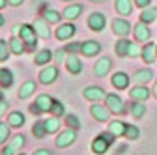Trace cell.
<instances>
[{
	"instance_id": "9f6ffc18",
	"label": "cell",
	"mask_w": 157,
	"mask_h": 155,
	"mask_svg": "<svg viewBox=\"0 0 157 155\" xmlns=\"http://www.w3.org/2000/svg\"><path fill=\"white\" fill-rule=\"evenodd\" d=\"M4 99V92H0V101H2Z\"/></svg>"
},
{
	"instance_id": "3957f363",
	"label": "cell",
	"mask_w": 157,
	"mask_h": 155,
	"mask_svg": "<svg viewBox=\"0 0 157 155\" xmlns=\"http://www.w3.org/2000/svg\"><path fill=\"white\" fill-rule=\"evenodd\" d=\"M105 105L109 107V110L116 116H120V114H125L127 108H125V103L124 99L120 97V95H116V93H107V97H105Z\"/></svg>"
},
{
	"instance_id": "680465c9",
	"label": "cell",
	"mask_w": 157,
	"mask_h": 155,
	"mask_svg": "<svg viewBox=\"0 0 157 155\" xmlns=\"http://www.w3.org/2000/svg\"><path fill=\"white\" fill-rule=\"evenodd\" d=\"M17 155H26V153H17Z\"/></svg>"
},
{
	"instance_id": "e575fe53",
	"label": "cell",
	"mask_w": 157,
	"mask_h": 155,
	"mask_svg": "<svg viewBox=\"0 0 157 155\" xmlns=\"http://www.w3.org/2000/svg\"><path fill=\"white\" fill-rule=\"evenodd\" d=\"M32 134L36 138H43L47 137V127H45V120H37L32 127Z\"/></svg>"
},
{
	"instance_id": "7dc6e473",
	"label": "cell",
	"mask_w": 157,
	"mask_h": 155,
	"mask_svg": "<svg viewBox=\"0 0 157 155\" xmlns=\"http://www.w3.org/2000/svg\"><path fill=\"white\" fill-rule=\"evenodd\" d=\"M0 155H15V149H11V148L6 144V146L2 148V151H0Z\"/></svg>"
},
{
	"instance_id": "9c48e42d",
	"label": "cell",
	"mask_w": 157,
	"mask_h": 155,
	"mask_svg": "<svg viewBox=\"0 0 157 155\" xmlns=\"http://www.w3.org/2000/svg\"><path fill=\"white\" fill-rule=\"evenodd\" d=\"M110 69H112V60H110L109 56H103V58H99V60L95 62V66H94V75L99 77V79H103V77L109 75Z\"/></svg>"
},
{
	"instance_id": "f546056e",
	"label": "cell",
	"mask_w": 157,
	"mask_h": 155,
	"mask_svg": "<svg viewBox=\"0 0 157 155\" xmlns=\"http://www.w3.org/2000/svg\"><path fill=\"white\" fill-rule=\"evenodd\" d=\"M8 123H10L11 127H15V129L23 127V125H25V114H23V112H19V110L10 112V116H8Z\"/></svg>"
},
{
	"instance_id": "4dcf8cb0",
	"label": "cell",
	"mask_w": 157,
	"mask_h": 155,
	"mask_svg": "<svg viewBox=\"0 0 157 155\" xmlns=\"http://www.w3.org/2000/svg\"><path fill=\"white\" fill-rule=\"evenodd\" d=\"M155 19H157V8L148 6V8H144V9H142V13H140V21H142V23L151 25Z\"/></svg>"
},
{
	"instance_id": "4fadbf2b",
	"label": "cell",
	"mask_w": 157,
	"mask_h": 155,
	"mask_svg": "<svg viewBox=\"0 0 157 155\" xmlns=\"http://www.w3.org/2000/svg\"><path fill=\"white\" fill-rule=\"evenodd\" d=\"M110 82H112V86H114L116 90H125V88H129L131 77H129L127 73H124V71H118V73H114V75L110 77Z\"/></svg>"
},
{
	"instance_id": "44dd1931",
	"label": "cell",
	"mask_w": 157,
	"mask_h": 155,
	"mask_svg": "<svg viewBox=\"0 0 157 155\" xmlns=\"http://www.w3.org/2000/svg\"><path fill=\"white\" fill-rule=\"evenodd\" d=\"M82 9H84V8H82V4H69V6H66V8H64L62 15L67 19V21H75V19L81 17Z\"/></svg>"
},
{
	"instance_id": "603a6c76",
	"label": "cell",
	"mask_w": 157,
	"mask_h": 155,
	"mask_svg": "<svg viewBox=\"0 0 157 155\" xmlns=\"http://www.w3.org/2000/svg\"><path fill=\"white\" fill-rule=\"evenodd\" d=\"M125 129H127V123L122 120H110L109 122V131L114 137H125Z\"/></svg>"
},
{
	"instance_id": "277c9868",
	"label": "cell",
	"mask_w": 157,
	"mask_h": 155,
	"mask_svg": "<svg viewBox=\"0 0 157 155\" xmlns=\"http://www.w3.org/2000/svg\"><path fill=\"white\" fill-rule=\"evenodd\" d=\"M75 140H77V129L67 127L62 133H58L54 144H56V148H69L71 144H75Z\"/></svg>"
},
{
	"instance_id": "7bdbcfd3",
	"label": "cell",
	"mask_w": 157,
	"mask_h": 155,
	"mask_svg": "<svg viewBox=\"0 0 157 155\" xmlns=\"http://www.w3.org/2000/svg\"><path fill=\"white\" fill-rule=\"evenodd\" d=\"M66 58H67L66 49H58V51L54 52V62H66Z\"/></svg>"
},
{
	"instance_id": "b9f144b4",
	"label": "cell",
	"mask_w": 157,
	"mask_h": 155,
	"mask_svg": "<svg viewBox=\"0 0 157 155\" xmlns=\"http://www.w3.org/2000/svg\"><path fill=\"white\" fill-rule=\"evenodd\" d=\"M81 45H82V43L71 41V43H67L64 49H66V52H67V54H78V52H81Z\"/></svg>"
},
{
	"instance_id": "c3c4849f",
	"label": "cell",
	"mask_w": 157,
	"mask_h": 155,
	"mask_svg": "<svg viewBox=\"0 0 157 155\" xmlns=\"http://www.w3.org/2000/svg\"><path fill=\"white\" fill-rule=\"evenodd\" d=\"M6 112H8V103L2 99V101H0V118H2V116H4Z\"/></svg>"
},
{
	"instance_id": "60d3db41",
	"label": "cell",
	"mask_w": 157,
	"mask_h": 155,
	"mask_svg": "<svg viewBox=\"0 0 157 155\" xmlns=\"http://www.w3.org/2000/svg\"><path fill=\"white\" fill-rule=\"evenodd\" d=\"M139 41H131V45H129V52H127V56L129 58H139V56H142V47H139L136 45Z\"/></svg>"
},
{
	"instance_id": "ac0fdd59",
	"label": "cell",
	"mask_w": 157,
	"mask_h": 155,
	"mask_svg": "<svg viewBox=\"0 0 157 155\" xmlns=\"http://www.w3.org/2000/svg\"><path fill=\"white\" fill-rule=\"evenodd\" d=\"M49 25H51V23H47L43 17H41V19H36L32 26L36 28L37 37H41V40H49V37H51V28H49Z\"/></svg>"
},
{
	"instance_id": "ba28073f",
	"label": "cell",
	"mask_w": 157,
	"mask_h": 155,
	"mask_svg": "<svg viewBox=\"0 0 157 155\" xmlns=\"http://www.w3.org/2000/svg\"><path fill=\"white\" fill-rule=\"evenodd\" d=\"M105 26H107V17H105L103 13H99V11L90 13V17H88V28H90V30L101 32Z\"/></svg>"
},
{
	"instance_id": "2e32d148",
	"label": "cell",
	"mask_w": 157,
	"mask_h": 155,
	"mask_svg": "<svg viewBox=\"0 0 157 155\" xmlns=\"http://www.w3.org/2000/svg\"><path fill=\"white\" fill-rule=\"evenodd\" d=\"M8 43H10L11 54H15V56H21V54L26 52V43L23 41L21 36H11L10 40H8Z\"/></svg>"
},
{
	"instance_id": "d6986e66",
	"label": "cell",
	"mask_w": 157,
	"mask_h": 155,
	"mask_svg": "<svg viewBox=\"0 0 157 155\" xmlns=\"http://www.w3.org/2000/svg\"><path fill=\"white\" fill-rule=\"evenodd\" d=\"M140 58H142L146 64H153V62L157 60V45H155L153 41H151V43L148 41V43L142 47V56H140Z\"/></svg>"
},
{
	"instance_id": "cb8c5ba5",
	"label": "cell",
	"mask_w": 157,
	"mask_h": 155,
	"mask_svg": "<svg viewBox=\"0 0 157 155\" xmlns=\"http://www.w3.org/2000/svg\"><path fill=\"white\" fill-rule=\"evenodd\" d=\"M11 86H13V71L8 69V67H2L0 69V88L8 90Z\"/></svg>"
},
{
	"instance_id": "d4e9b609",
	"label": "cell",
	"mask_w": 157,
	"mask_h": 155,
	"mask_svg": "<svg viewBox=\"0 0 157 155\" xmlns=\"http://www.w3.org/2000/svg\"><path fill=\"white\" fill-rule=\"evenodd\" d=\"M129 114L133 116L135 120H140L144 118V114H146V107L142 101H131L129 103Z\"/></svg>"
},
{
	"instance_id": "11a10c76",
	"label": "cell",
	"mask_w": 157,
	"mask_h": 155,
	"mask_svg": "<svg viewBox=\"0 0 157 155\" xmlns=\"http://www.w3.org/2000/svg\"><path fill=\"white\" fill-rule=\"evenodd\" d=\"M4 23H6V19H4L2 15H0V26H4Z\"/></svg>"
},
{
	"instance_id": "7c38bea8",
	"label": "cell",
	"mask_w": 157,
	"mask_h": 155,
	"mask_svg": "<svg viewBox=\"0 0 157 155\" xmlns=\"http://www.w3.org/2000/svg\"><path fill=\"white\" fill-rule=\"evenodd\" d=\"M129 95H131V99H133V101H142V103H144L146 99H150L151 90H148L146 84H135V86L131 88Z\"/></svg>"
},
{
	"instance_id": "d590c367",
	"label": "cell",
	"mask_w": 157,
	"mask_h": 155,
	"mask_svg": "<svg viewBox=\"0 0 157 155\" xmlns=\"http://www.w3.org/2000/svg\"><path fill=\"white\" fill-rule=\"evenodd\" d=\"M11 125L0 122V144H8V140L11 138Z\"/></svg>"
},
{
	"instance_id": "52a82bcc",
	"label": "cell",
	"mask_w": 157,
	"mask_h": 155,
	"mask_svg": "<svg viewBox=\"0 0 157 155\" xmlns=\"http://www.w3.org/2000/svg\"><path fill=\"white\" fill-rule=\"evenodd\" d=\"M37 79H39V82L45 84V86L56 82V79H58V67H56V66H47V67H43L41 71H39Z\"/></svg>"
},
{
	"instance_id": "ab89813d",
	"label": "cell",
	"mask_w": 157,
	"mask_h": 155,
	"mask_svg": "<svg viewBox=\"0 0 157 155\" xmlns=\"http://www.w3.org/2000/svg\"><path fill=\"white\" fill-rule=\"evenodd\" d=\"M66 123H67V127H71V129H81V120L77 118L75 114H66Z\"/></svg>"
},
{
	"instance_id": "6f0895ef",
	"label": "cell",
	"mask_w": 157,
	"mask_h": 155,
	"mask_svg": "<svg viewBox=\"0 0 157 155\" xmlns=\"http://www.w3.org/2000/svg\"><path fill=\"white\" fill-rule=\"evenodd\" d=\"M62 2H73V0H62Z\"/></svg>"
},
{
	"instance_id": "db71d44e",
	"label": "cell",
	"mask_w": 157,
	"mask_h": 155,
	"mask_svg": "<svg viewBox=\"0 0 157 155\" xmlns=\"http://www.w3.org/2000/svg\"><path fill=\"white\" fill-rule=\"evenodd\" d=\"M88 2H95V4H101V2H107V0H88Z\"/></svg>"
},
{
	"instance_id": "816d5d0a",
	"label": "cell",
	"mask_w": 157,
	"mask_h": 155,
	"mask_svg": "<svg viewBox=\"0 0 157 155\" xmlns=\"http://www.w3.org/2000/svg\"><path fill=\"white\" fill-rule=\"evenodd\" d=\"M151 93H153V97L157 99V81H155V84H153V90H151Z\"/></svg>"
},
{
	"instance_id": "e0dca14e",
	"label": "cell",
	"mask_w": 157,
	"mask_h": 155,
	"mask_svg": "<svg viewBox=\"0 0 157 155\" xmlns=\"http://www.w3.org/2000/svg\"><path fill=\"white\" fill-rule=\"evenodd\" d=\"M66 69L71 73V75H78L82 71V62H81V58H78L77 54H67L66 58Z\"/></svg>"
},
{
	"instance_id": "7a4b0ae2",
	"label": "cell",
	"mask_w": 157,
	"mask_h": 155,
	"mask_svg": "<svg viewBox=\"0 0 157 155\" xmlns=\"http://www.w3.org/2000/svg\"><path fill=\"white\" fill-rule=\"evenodd\" d=\"M19 36H21L23 41L26 43V52H34L37 49V32L32 25H23Z\"/></svg>"
},
{
	"instance_id": "f907efd6",
	"label": "cell",
	"mask_w": 157,
	"mask_h": 155,
	"mask_svg": "<svg viewBox=\"0 0 157 155\" xmlns=\"http://www.w3.org/2000/svg\"><path fill=\"white\" fill-rule=\"evenodd\" d=\"M21 26H23V25H15V26L11 28V32H13V36H19V34H21Z\"/></svg>"
},
{
	"instance_id": "d6a6232c",
	"label": "cell",
	"mask_w": 157,
	"mask_h": 155,
	"mask_svg": "<svg viewBox=\"0 0 157 155\" xmlns=\"http://www.w3.org/2000/svg\"><path fill=\"white\" fill-rule=\"evenodd\" d=\"M43 19H45L47 23H51V25H58V23L62 21V13L56 11V9L47 8V9H43Z\"/></svg>"
},
{
	"instance_id": "bcb514c9",
	"label": "cell",
	"mask_w": 157,
	"mask_h": 155,
	"mask_svg": "<svg viewBox=\"0 0 157 155\" xmlns=\"http://www.w3.org/2000/svg\"><path fill=\"white\" fill-rule=\"evenodd\" d=\"M135 4L139 6V8H142V9H144V8H148V6L151 4V0H135Z\"/></svg>"
},
{
	"instance_id": "f6af8a7d",
	"label": "cell",
	"mask_w": 157,
	"mask_h": 155,
	"mask_svg": "<svg viewBox=\"0 0 157 155\" xmlns=\"http://www.w3.org/2000/svg\"><path fill=\"white\" fill-rule=\"evenodd\" d=\"M28 110H30V112H32V114H36V116H41V114H43V112H41V110H39V107H37V105H36V103H32V105H30V107H28Z\"/></svg>"
},
{
	"instance_id": "30bf717a",
	"label": "cell",
	"mask_w": 157,
	"mask_h": 155,
	"mask_svg": "<svg viewBox=\"0 0 157 155\" xmlns=\"http://www.w3.org/2000/svg\"><path fill=\"white\" fill-rule=\"evenodd\" d=\"M131 25L127 19H114L112 21V32L118 36V37H127L131 34Z\"/></svg>"
},
{
	"instance_id": "5b68a950",
	"label": "cell",
	"mask_w": 157,
	"mask_h": 155,
	"mask_svg": "<svg viewBox=\"0 0 157 155\" xmlns=\"http://www.w3.org/2000/svg\"><path fill=\"white\" fill-rule=\"evenodd\" d=\"M82 95H84V99H88L90 103H101L107 97V92L101 86H86Z\"/></svg>"
},
{
	"instance_id": "f1b7e54d",
	"label": "cell",
	"mask_w": 157,
	"mask_h": 155,
	"mask_svg": "<svg viewBox=\"0 0 157 155\" xmlns=\"http://www.w3.org/2000/svg\"><path fill=\"white\" fill-rule=\"evenodd\" d=\"M153 79V71L151 69H139L135 73V82L136 84H148Z\"/></svg>"
},
{
	"instance_id": "83f0119b",
	"label": "cell",
	"mask_w": 157,
	"mask_h": 155,
	"mask_svg": "<svg viewBox=\"0 0 157 155\" xmlns=\"http://www.w3.org/2000/svg\"><path fill=\"white\" fill-rule=\"evenodd\" d=\"M129 45H131V41L127 40V37H120V40L116 41V45H114V51H116V54L120 56V58L127 56V52H129Z\"/></svg>"
},
{
	"instance_id": "8992f818",
	"label": "cell",
	"mask_w": 157,
	"mask_h": 155,
	"mask_svg": "<svg viewBox=\"0 0 157 155\" xmlns=\"http://www.w3.org/2000/svg\"><path fill=\"white\" fill-rule=\"evenodd\" d=\"M90 114H92V118H94V120L107 123V122H110V114H112V112L109 110V107H107V105L94 103V105L90 107Z\"/></svg>"
},
{
	"instance_id": "1f68e13d",
	"label": "cell",
	"mask_w": 157,
	"mask_h": 155,
	"mask_svg": "<svg viewBox=\"0 0 157 155\" xmlns=\"http://www.w3.org/2000/svg\"><path fill=\"white\" fill-rule=\"evenodd\" d=\"M34 92H36V82L34 81H26L21 88H19V99H28Z\"/></svg>"
},
{
	"instance_id": "7402d4cb",
	"label": "cell",
	"mask_w": 157,
	"mask_h": 155,
	"mask_svg": "<svg viewBox=\"0 0 157 155\" xmlns=\"http://www.w3.org/2000/svg\"><path fill=\"white\" fill-rule=\"evenodd\" d=\"M34 103L39 107V110H41V112H51L54 99L51 97V95H47V93H41V95H37V97H36Z\"/></svg>"
},
{
	"instance_id": "5bb4252c",
	"label": "cell",
	"mask_w": 157,
	"mask_h": 155,
	"mask_svg": "<svg viewBox=\"0 0 157 155\" xmlns=\"http://www.w3.org/2000/svg\"><path fill=\"white\" fill-rule=\"evenodd\" d=\"M99 52H101V43H99V41H92V40H88V41H84V43L81 45V54L86 56V58L97 56Z\"/></svg>"
},
{
	"instance_id": "f35d334b",
	"label": "cell",
	"mask_w": 157,
	"mask_h": 155,
	"mask_svg": "<svg viewBox=\"0 0 157 155\" xmlns=\"http://www.w3.org/2000/svg\"><path fill=\"white\" fill-rule=\"evenodd\" d=\"M139 137H140V129L136 127V125L127 123V129H125V138H129V140H136Z\"/></svg>"
},
{
	"instance_id": "836d02e7",
	"label": "cell",
	"mask_w": 157,
	"mask_h": 155,
	"mask_svg": "<svg viewBox=\"0 0 157 155\" xmlns=\"http://www.w3.org/2000/svg\"><path fill=\"white\" fill-rule=\"evenodd\" d=\"M45 127H47V134H54V133H58V129H60V118L51 114V118L45 120Z\"/></svg>"
},
{
	"instance_id": "6da1fadb",
	"label": "cell",
	"mask_w": 157,
	"mask_h": 155,
	"mask_svg": "<svg viewBox=\"0 0 157 155\" xmlns=\"http://www.w3.org/2000/svg\"><path fill=\"white\" fill-rule=\"evenodd\" d=\"M116 140V137L110 133V131H107V133H99L97 137L92 140V151L95 153V155H103V153H107L109 151V148H110V144Z\"/></svg>"
},
{
	"instance_id": "f5cc1de1",
	"label": "cell",
	"mask_w": 157,
	"mask_h": 155,
	"mask_svg": "<svg viewBox=\"0 0 157 155\" xmlns=\"http://www.w3.org/2000/svg\"><path fill=\"white\" fill-rule=\"evenodd\" d=\"M8 6V0H0V9H4Z\"/></svg>"
},
{
	"instance_id": "8d00e7d4",
	"label": "cell",
	"mask_w": 157,
	"mask_h": 155,
	"mask_svg": "<svg viewBox=\"0 0 157 155\" xmlns=\"http://www.w3.org/2000/svg\"><path fill=\"white\" fill-rule=\"evenodd\" d=\"M51 114L52 116H58V118H62V116H66V105L62 101H56L52 103V108H51Z\"/></svg>"
},
{
	"instance_id": "681fc988",
	"label": "cell",
	"mask_w": 157,
	"mask_h": 155,
	"mask_svg": "<svg viewBox=\"0 0 157 155\" xmlns=\"http://www.w3.org/2000/svg\"><path fill=\"white\" fill-rule=\"evenodd\" d=\"M23 2H25V0H8V4H10V6H15V8H17V6H21Z\"/></svg>"
},
{
	"instance_id": "74e56055",
	"label": "cell",
	"mask_w": 157,
	"mask_h": 155,
	"mask_svg": "<svg viewBox=\"0 0 157 155\" xmlns=\"http://www.w3.org/2000/svg\"><path fill=\"white\" fill-rule=\"evenodd\" d=\"M11 54V49H10V43L4 41V40H0V62H6L8 58Z\"/></svg>"
},
{
	"instance_id": "4316f807",
	"label": "cell",
	"mask_w": 157,
	"mask_h": 155,
	"mask_svg": "<svg viewBox=\"0 0 157 155\" xmlns=\"http://www.w3.org/2000/svg\"><path fill=\"white\" fill-rule=\"evenodd\" d=\"M25 144H26V138H25V134H21V133L13 134V137L8 140V146H10L11 149H15V151H21V149L25 148Z\"/></svg>"
},
{
	"instance_id": "8fae6325",
	"label": "cell",
	"mask_w": 157,
	"mask_h": 155,
	"mask_svg": "<svg viewBox=\"0 0 157 155\" xmlns=\"http://www.w3.org/2000/svg\"><path fill=\"white\" fill-rule=\"evenodd\" d=\"M75 32H77V28H75V25L73 23H64V25H60L56 28V40L58 41H67V40H71V37L75 36Z\"/></svg>"
},
{
	"instance_id": "ffe728a7",
	"label": "cell",
	"mask_w": 157,
	"mask_h": 155,
	"mask_svg": "<svg viewBox=\"0 0 157 155\" xmlns=\"http://www.w3.org/2000/svg\"><path fill=\"white\" fill-rule=\"evenodd\" d=\"M52 58H54V52H52V51L41 49V51L36 52V56H34V64H36V66H49V62H52Z\"/></svg>"
},
{
	"instance_id": "9a60e30c",
	"label": "cell",
	"mask_w": 157,
	"mask_h": 155,
	"mask_svg": "<svg viewBox=\"0 0 157 155\" xmlns=\"http://www.w3.org/2000/svg\"><path fill=\"white\" fill-rule=\"evenodd\" d=\"M133 36H135V41H150V37H151V32H150V28H148V25L146 23H139V25H135V28H133Z\"/></svg>"
},
{
	"instance_id": "ee69618b",
	"label": "cell",
	"mask_w": 157,
	"mask_h": 155,
	"mask_svg": "<svg viewBox=\"0 0 157 155\" xmlns=\"http://www.w3.org/2000/svg\"><path fill=\"white\" fill-rule=\"evenodd\" d=\"M32 155H52V151H51L49 148H39V149H36Z\"/></svg>"
},
{
	"instance_id": "484cf974",
	"label": "cell",
	"mask_w": 157,
	"mask_h": 155,
	"mask_svg": "<svg viewBox=\"0 0 157 155\" xmlns=\"http://www.w3.org/2000/svg\"><path fill=\"white\" fill-rule=\"evenodd\" d=\"M133 4H135V2H131V0H116L114 8H116V11L120 13L122 17H125V15H131V11H133Z\"/></svg>"
}]
</instances>
